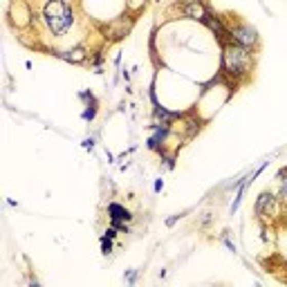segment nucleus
Here are the masks:
<instances>
[{
    "label": "nucleus",
    "mask_w": 287,
    "mask_h": 287,
    "mask_svg": "<svg viewBox=\"0 0 287 287\" xmlns=\"http://www.w3.org/2000/svg\"><path fill=\"white\" fill-rule=\"evenodd\" d=\"M41 23L54 39H65L76 25V11L70 0H43Z\"/></svg>",
    "instance_id": "f257e3e1"
},
{
    "label": "nucleus",
    "mask_w": 287,
    "mask_h": 287,
    "mask_svg": "<svg viewBox=\"0 0 287 287\" xmlns=\"http://www.w3.org/2000/svg\"><path fill=\"white\" fill-rule=\"evenodd\" d=\"M254 50L249 47H242L238 43H227L222 45V74L231 79V81H242L252 74V68H254Z\"/></svg>",
    "instance_id": "f03ea898"
},
{
    "label": "nucleus",
    "mask_w": 287,
    "mask_h": 287,
    "mask_svg": "<svg viewBox=\"0 0 287 287\" xmlns=\"http://www.w3.org/2000/svg\"><path fill=\"white\" fill-rule=\"evenodd\" d=\"M229 34H231V43H238V45H242V47L254 50V47L258 45V32H256V27L249 25V23L234 21L229 25Z\"/></svg>",
    "instance_id": "7ed1b4c3"
},
{
    "label": "nucleus",
    "mask_w": 287,
    "mask_h": 287,
    "mask_svg": "<svg viewBox=\"0 0 287 287\" xmlns=\"http://www.w3.org/2000/svg\"><path fill=\"white\" fill-rule=\"evenodd\" d=\"M280 211V200L278 195L274 191H262L258 193V198H256V204H254V213L262 220H270L274 216H278Z\"/></svg>",
    "instance_id": "20e7f679"
},
{
    "label": "nucleus",
    "mask_w": 287,
    "mask_h": 287,
    "mask_svg": "<svg viewBox=\"0 0 287 287\" xmlns=\"http://www.w3.org/2000/svg\"><path fill=\"white\" fill-rule=\"evenodd\" d=\"M132 23H135V18H132L130 11L112 18L108 25H103V36H106V41H121L132 29Z\"/></svg>",
    "instance_id": "39448f33"
},
{
    "label": "nucleus",
    "mask_w": 287,
    "mask_h": 287,
    "mask_svg": "<svg viewBox=\"0 0 287 287\" xmlns=\"http://www.w3.org/2000/svg\"><path fill=\"white\" fill-rule=\"evenodd\" d=\"M204 25L211 29V34L216 36V39L222 43V45H227V43H231V34H229V27L224 25V21L220 18L218 14H206V18H204Z\"/></svg>",
    "instance_id": "423d86ee"
},
{
    "label": "nucleus",
    "mask_w": 287,
    "mask_h": 287,
    "mask_svg": "<svg viewBox=\"0 0 287 287\" xmlns=\"http://www.w3.org/2000/svg\"><path fill=\"white\" fill-rule=\"evenodd\" d=\"M180 14L184 18H191V21H200L204 23L206 14H209V9H206V5L202 3V0H184V3L180 5Z\"/></svg>",
    "instance_id": "0eeeda50"
},
{
    "label": "nucleus",
    "mask_w": 287,
    "mask_h": 287,
    "mask_svg": "<svg viewBox=\"0 0 287 287\" xmlns=\"http://www.w3.org/2000/svg\"><path fill=\"white\" fill-rule=\"evenodd\" d=\"M54 56L68 61V63H85L90 59V52L83 45H72L68 50H54Z\"/></svg>",
    "instance_id": "6e6552de"
},
{
    "label": "nucleus",
    "mask_w": 287,
    "mask_h": 287,
    "mask_svg": "<svg viewBox=\"0 0 287 287\" xmlns=\"http://www.w3.org/2000/svg\"><path fill=\"white\" fill-rule=\"evenodd\" d=\"M108 218L112 220V222H130V220H132V213H130V209H126L124 204L110 202V204H108Z\"/></svg>",
    "instance_id": "1a4fd4ad"
},
{
    "label": "nucleus",
    "mask_w": 287,
    "mask_h": 287,
    "mask_svg": "<svg viewBox=\"0 0 287 287\" xmlns=\"http://www.w3.org/2000/svg\"><path fill=\"white\" fill-rule=\"evenodd\" d=\"M276 182H278V188H276V195L280 202L287 200V168H280L278 175H276Z\"/></svg>",
    "instance_id": "9d476101"
},
{
    "label": "nucleus",
    "mask_w": 287,
    "mask_h": 287,
    "mask_svg": "<svg viewBox=\"0 0 287 287\" xmlns=\"http://www.w3.org/2000/svg\"><path fill=\"white\" fill-rule=\"evenodd\" d=\"M97 108H99V103L97 101H92V103H88L85 106V110H83V121H94V117H97Z\"/></svg>",
    "instance_id": "9b49d317"
},
{
    "label": "nucleus",
    "mask_w": 287,
    "mask_h": 287,
    "mask_svg": "<svg viewBox=\"0 0 287 287\" xmlns=\"http://www.w3.org/2000/svg\"><path fill=\"white\" fill-rule=\"evenodd\" d=\"M101 254H103V256L112 254V238H110L108 234L101 236Z\"/></svg>",
    "instance_id": "f8f14e48"
},
{
    "label": "nucleus",
    "mask_w": 287,
    "mask_h": 287,
    "mask_svg": "<svg viewBox=\"0 0 287 287\" xmlns=\"http://www.w3.org/2000/svg\"><path fill=\"white\" fill-rule=\"evenodd\" d=\"M146 5V0H126V7L130 11H139Z\"/></svg>",
    "instance_id": "ddd939ff"
},
{
    "label": "nucleus",
    "mask_w": 287,
    "mask_h": 287,
    "mask_svg": "<svg viewBox=\"0 0 287 287\" xmlns=\"http://www.w3.org/2000/svg\"><path fill=\"white\" fill-rule=\"evenodd\" d=\"M79 99H81V101L85 103V106H88V103H92V101H97V99H94V94L90 92V90H81V92H79Z\"/></svg>",
    "instance_id": "4468645a"
},
{
    "label": "nucleus",
    "mask_w": 287,
    "mask_h": 287,
    "mask_svg": "<svg viewBox=\"0 0 287 287\" xmlns=\"http://www.w3.org/2000/svg\"><path fill=\"white\" fill-rule=\"evenodd\" d=\"M112 227L119 231V234H130V224L128 222H112Z\"/></svg>",
    "instance_id": "2eb2a0df"
},
{
    "label": "nucleus",
    "mask_w": 287,
    "mask_h": 287,
    "mask_svg": "<svg viewBox=\"0 0 287 287\" xmlns=\"http://www.w3.org/2000/svg\"><path fill=\"white\" fill-rule=\"evenodd\" d=\"M124 278H126V283H128V285H135V280H137V270L126 272V274H124Z\"/></svg>",
    "instance_id": "dca6fc26"
},
{
    "label": "nucleus",
    "mask_w": 287,
    "mask_h": 287,
    "mask_svg": "<svg viewBox=\"0 0 287 287\" xmlns=\"http://www.w3.org/2000/svg\"><path fill=\"white\" fill-rule=\"evenodd\" d=\"M83 148H85V150H92V148H94V139H92V137H90V139H83Z\"/></svg>",
    "instance_id": "f3484780"
},
{
    "label": "nucleus",
    "mask_w": 287,
    "mask_h": 287,
    "mask_svg": "<svg viewBox=\"0 0 287 287\" xmlns=\"http://www.w3.org/2000/svg\"><path fill=\"white\" fill-rule=\"evenodd\" d=\"M162 188H164V182H162V178H160V180H155V184H152V191H155V193H160Z\"/></svg>",
    "instance_id": "a211bd4d"
},
{
    "label": "nucleus",
    "mask_w": 287,
    "mask_h": 287,
    "mask_svg": "<svg viewBox=\"0 0 287 287\" xmlns=\"http://www.w3.org/2000/svg\"><path fill=\"white\" fill-rule=\"evenodd\" d=\"M285 202H287V200H285Z\"/></svg>",
    "instance_id": "6ab92c4d"
}]
</instances>
